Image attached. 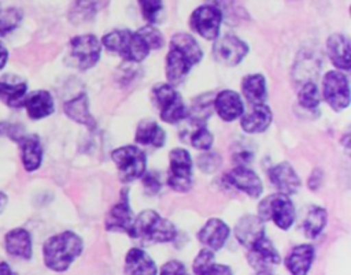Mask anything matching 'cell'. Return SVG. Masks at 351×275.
I'll use <instances>...</instances> for the list:
<instances>
[{"label":"cell","mask_w":351,"mask_h":275,"mask_svg":"<svg viewBox=\"0 0 351 275\" xmlns=\"http://www.w3.org/2000/svg\"><path fill=\"white\" fill-rule=\"evenodd\" d=\"M202 57L203 51L193 36L176 33L170 40L166 56V77L169 83L181 82Z\"/></svg>","instance_id":"obj_1"},{"label":"cell","mask_w":351,"mask_h":275,"mask_svg":"<svg viewBox=\"0 0 351 275\" xmlns=\"http://www.w3.org/2000/svg\"><path fill=\"white\" fill-rule=\"evenodd\" d=\"M84 242L80 235L67 230L49 237L43 245L44 264L55 271L69 270L71 263L82 253Z\"/></svg>","instance_id":"obj_2"},{"label":"cell","mask_w":351,"mask_h":275,"mask_svg":"<svg viewBox=\"0 0 351 275\" xmlns=\"http://www.w3.org/2000/svg\"><path fill=\"white\" fill-rule=\"evenodd\" d=\"M177 235L173 222L162 218L158 212L147 209L140 212L132 223L129 237L140 245L171 242Z\"/></svg>","instance_id":"obj_3"},{"label":"cell","mask_w":351,"mask_h":275,"mask_svg":"<svg viewBox=\"0 0 351 275\" xmlns=\"http://www.w3.org/2000/svg\"><path fill=\"white\" fill-rule=\"evenodd\" d=\"M101 45L130 63H138L144 60L151 52L144 38L138 31H130L128 29L112 30L103 36Z\"/></svg>","instance_id":"obj_4"},{"label":"cell","mask_w":351,"mask_h":275,"mask_svg":"<svg viewBox=\"0 0 351 275\" xmlns=\"http://www.w3.org/2000/svg\"><path fill=\"white\" fill-rule=\"evenodd\" d=\"M152 97L155 105L158 107L160 119L166 123H178L189 114L181 94L173 88L171 83L162 82L155 85L152 89Z\"/></svg>","instance_id":"obj_5"},{"label":"cell","mask_w":351,"mask_h":275,"mask_svg":"<svg viewBox=\"0 0 351 275\" xmlns=\"http://www.w3.org/2000/svg\"><path fill=\"white\" fill-rule=\"evenodd\" d=\"M295 208L292 200L284 193L265 197L258 205V216L266 222L273 220L281 230H288L295 222Z\"/></svg>","instance_id":"obj_6"},{"label":"cell","mask_w":351,"mask_h":275,"mask_svg":"<svg viewBox=\"0 0 351 275\" xmlns=\"http://www.w3.org/2000/svg\"><path fill=\"white\" fill-rule=\"evenodd\" d=\"M111 159L122 182L136 181L145 172L147 156L138 146L126 145L117 148L112 150Z\"/></svg>","instance_id":"obj_7"},{"label":"cell","mask_w":351,"mask_h":275,"mask_svg":"<svg viewBox=\"0 0 351 275\" xmlns=\"http://www.w3.org/2000/svg\"><path fill=\"white\" fill-rule=\"evenodd\" d=\"M69 47L71 63L80 70L92 68L100 59L101 42L93 34L75 36L70 40Z\"/></svg>","instance_id":"obj_8"},{"label":"cell","mask_w":351,"mask_h":275,"mask_svg":"<svg viewBox=\"0 0 351 275\" xmlns=\"http://www.w3.org/2000/svg\"><path fill=\"white\" fill-rule=\"evenodd\" d=\"M169 160V186L178 193L189 192L192 187V157L189 152L184 148H176L170 152Z\"/></svg>","instance_id":"obj_9"},{"label":"cell","mask_w":351,"mask_h":275,"mask_svg":"<svg viewBox=\"0 0 351 275\" xmlns=\"http://www.w3.org/2000/svg\"><path fill=\"white\" fill-rule=\"evenodd\" d=\"M322 94L335 111H343L350 104L348 78L339 70L328 71L322 79Z\"/></svg>","instance_id":"obj_10"},{"label":"cell","mask_w":351,"mask_h":275,"mask_svg":"<svg viewBox=\"0 0 351 275\" xmlns=\"http://www.w3.org/2000/svg\"><path fill=\"white\" fill-rule=\"evenodd\" d=\"M222 12L217 5H200L197 7L189 19L191 27L204 40H215L219 36V27L222 22Z\"/></svg>","instance_id":"obj_11"},{"label":"cell","mask_w":351,"mask_h":275,"mask_svg":"<svg viewBox=\"0 0 351 275\" xmlns=\"http://www.w3.org/2000/svg\"><path fill=\"white\" fill-rule=\"evenodd\" d=\"M247 53V44L234 36L219 37L213 47V55L215 60L223 66H237Z\"/></svg>","instance_id":"obj_12"},{"label":"cell","mask_w":351,"mask_h":275,"mask_svg":"<svg viewBox=\"0 0 351 275\" xmlns=\"http://www.w3.org/2000/svg\"><path fill=\"white\" fill-rule=\"evenodd\" d=\"M133 219L134 216L129 202V190L128 187H125L119 193V201L112 208H110L106 216V230L125 233L129 235Z\"/></svg>","instance_id":"obj_13"},{"label":"cell","mask_w":351,"mask_h":275,"mask_svg":"<svg viewBox=\"0 0 351 275\" xmlns=\"http://www.w3.org/2000/svg\"><path fill=\"white\" fill-rule=\"evenodd\" d=\"M247 260L255 271H271L281 259L274 245L266 237H262L248 248Z\"/></svg>","instance_id":"obj_14"},{"label":"cell","mask_w":351,"mask_h":275,"mask_svg":"<svg viewBox=\"0 0 351 275\" xmlns=\"http://www.w3.org/2000/svg\"><path fill=\"white\" fill-rule=\"evenodd\" d=\"M225 181L252 198L261 197L263 192L261 178L245 166H237L232 168L229 172L225 174Z\"/></svg>","instance_id":"obj_15"},{"label":"cell","mask_w":351,"mask_h":275,"mask_svg":"<svg viewBox=\"0 0 351 275\" xmlns=\"http://www.w3.org/2000/svg\"><path fill=\"white\" fill-rule=\"evenodd\" d=\"M229 234H230V228L223 220L211 218L197 231L196 237L204 248L215 252L225 245V242L229 238Z\"/></svg>","instance_id":"obj_16"},{"label":"cell","mask_w":351,"mask_h":275,"mask_svg":"<svg viewBox=\"0 0 351 275\" xmlns=\"http://www.w3.org/2000/svg\"><path fill=\"white\" fill-rule=\"evenodd\" d=\"M5 252L15 259L29 260L33 254V242L30 233L23 227H15L4 235Z\"/></svg>","instance_id":"obj_17"},{"label":"cell","mask_w":351,"mask_h":275,"mask_svg":"<svg viewBox=\"0 0 351 275\" xmlns=\"http://www.w3.org/2000/svg\"><path fill=\"white\" fill-rule=\"evenodd\" d=\"M213 105L218 116L225 122H232L244 114L243 100L240 94L234 90H229V89L221 90L215 96Z\"/></svg>","instance_id":"obj_18"},{"label":"cell","mask_w":351,"mask_h":275,"mask_svg":"<svg viewBox=\"0 0 351 275\" xmlns=\"http://www.w3.org/2000/svg\"><path fill=\"white\" fill-rule=\"evenodd\" d=\"M270 182L277 187L278 193L287 196L295 194L300 186V179L289 163H278L269 170Z\"/></svg>","instance_id":"obj_19"},{"label":"cell","mask_w":351,"mask_h":275,"mask_svg":"<svg viewBox=\"0 0 351 275\" xmlns=\"http://www.w3.org/2000/svg\"><path fill=\"white\" fill-rule=\"evenodd\" d=\"M236 239L245 248H250L258 239L265 237V222L258 215H244L234 227Z\"/></svg>","instance_id":"obj_20"},{"label":"cell","mask_w":351,"mask_h":275,"mask_svg":"<svg viewBox=\"0 0 351 275\" xmlns=\"http://www.w3.org/2000/svg\"><path fill=\"white\" fill-rule=\"evenodd\" d=\"M21 160L25 171L34 172L43 163V145L37 134H25L19 141Z\"/></svg>","instance_id":"obj_21"},{"label":"cell","mask_w":351,"mask_h":275,"mask_svg":"<svg viewBox=\"0 0 351 275\" xmlns=\"http://www.w3.org/2000/svg\"><path fill=\"white\" fill-rule=\"evenodd\" d=\"M23 108L32 120H40L55 111V101L48 90H36L26 96Z\"/></svg>","instance_id":"obj_22"},{"label":"cell","mask_w":351,"mask_h":275,"mask_svg":"<svg viewBox=\"0 0 351 275\" xmlns=\"http://www.w3.org/2000/svg\"><path fill=\"white\" fill-rule=\"evenodd\" d=\"M315 250L310 244H302L295 246L285 259V267L291 275H307L313 261Z\"/></svg>","instance_id":"obj_23"},{"label":"cell","mask_w":351,"mask_h":275,"mask_svg":"<svg viewBox=\"0 0 351 275\" xmlns=\"http://www.w3.org/2000/svg\"><path fill=\"white\" fill-rule=\"evenodd\" d=\"M125 275H156L158 268L148 253L140 248H132L125 256Z\"/></svg>","instance_id":"obj_24"},{"label":"cell","mask_w":351,"mask_h":275,"mask_svg":"<svg viewBox=\"0 0 351 275\" xmlns=\"http://www.w3.org/2000/svg\"><path fill=\"white\" fill-rule=\"evenodd\" d=\"M63 111L66 116L80 125H84L89 130L96 129V120L89 111V101L85 93H81L70 100H67L63 105Z\"/></svg>","instance_id":"obj_25"},{"label":"cell","mask_w":351,"mask_h":275,"mask_svg":"<svg viewBox=\"0 0 351 275\" xmlns=\"http://www.w3.org/2000/svg\"><path fill=\"white\" fill-rule=\"evenodd\" d=\"M271 111L266 104H256L254 108L241 115V129L248 134L263 133L271 123Z\"/></svg>","instance_id":"obj_26"},{"label":"cell","mask_w":351,"mask_h":275,"mask_svg":"<svg viewBox=\"0 0 351 275\" xmlns=\"http://www.w3.org/2000/svg\"><path fill=\"white\" fill-rule=\"evenodd\" d=\"M326 51L330 57V62L339 70H348L350 68V40L340 33L332 34L326 40Z\"/></svg>","instance_id":"obj_27"},{"label":"cell","mask_w":351,"mask_h":275,"mask_svg":"<svg viewBox=\"0 0 351 275\" xmlns=\"http://www.w3.org/2000/svg\"><path fill=\"white\" fill-rule=\"evenodd\" d=\"M195 275H233V271L229 265L215 263L214 252L204 248L202 249L192 264Z\"/></svg>","instance_id":"obj_28"},{"label":"cell","mask_w":351,"mask_h":275,"mask_svg":"<svg viewBox=\"0 0 351 275\" xmlns=\"http://www.w3.org/2000/svg\"><path fill=\"white\" fill-rule=\"evenodd\" d=\"M27 96L26 81H0V100L12 109L23 108Z\"/></svg>","instance_id":"obj_29"},{"label":"cell","mask_w":351,"mask_h":275,"mask_svg":"<svg viewBox=\"0 0 351 275\" xmlns=\"http://www.w3.org/2000/svg\"><path fill=\"white\" fill-rule=\"evenodd\" d=\"M241 93L248 103L265 104L267 97L266 79L262 74H248L241 79Z\"/></svg>","instance_id":"obj_30"},{"label":"cell","mask_w":351,"mask_h":275,"mask_svg":"<svg viewBox=\"0 0 351 275\" xmlns=\"http://www.w3.org/2000/svg\"><path fill=\"white\" fill-rule=\"evenodd\" d=\"M134 141L141 145H151L155 148H160L165 145L166 133L156 122L145 119L138 123L136 129Z\"/></svg>","instance_id":"obj_31"},{"label":"cell","mask_w":351,"mask_h":275,"mask_svg":"<svg viewBox=\"0 0 351 275\" xmlns=\"http://www.w3.org/2000/svg\"><path fill=\"white\" fill-rule=\"evenodd\" d=\"M326 224V211L322 207H311L303 223L304 235L307 238H317Z\"/></svg>","instance_id":"obj_32"},{"label":"cell","mask_w":351,"mask_h":275,"mask_svg":"<svg viewBox=\"0 0 351 275\" xmlns=\"http://www.w3.org/2000/svg\"><path fill=\"white\" fill-rule=\"evenodd\" d=\"M188 120H191L189 118H186ZM191 126H192V131L188 134V140L189 144L200 150H208L213 145L214 137L210 133V130L206 127V123H199L195 120H191Z\"/></svg>","instance_id":"obj_33"},{"label":"cell","mask_w":351,"mask_h":275,"mask_svg":"<svg viewBox=\"0 0 351 275\" xmlns=\"http://www.w3.org/2000/svg\"><path fill=\"white\" fill-rule=\"evenodd\" d=\"M23 12L16 7H0V37L14 31L22 22Z\"/></svg>","instance_id":"obj_34"},{"label":"cell","mask_w":351,"mask_h":275,"mask_svg":"<svg viewBox=\"0 0 351 275\" xmlns=\"http://www.w3.org/2000/svg\"><path fill=\"white\" fill-rule=\"evenodd\" d=\"M97 10V1L96 0H75L74 7L70 12V19L74 23H81L90 21Z\"/></svg>","instance_id":"obj_35"},{"label":"cell","mask_w":351,"mask_h":275,"mask_svg":"<svg viewBox=\"0 0 351 275\" xmlns=\"http://www.w3.org/2000/svg\"><path fill=\"white\" fill-rule=\"evenodd\" d=\"M299 104L306 109H315L319 105V90L314 82H306L298 93Z\"/></svg>","instance_id":"obj_36"},{"label":"cell","mask_w":351,"mask_h":275,"mask_svg":"<svg viewBox=\"0 0 351 275\" xmlns=\"http://www.w3.org/2000/svg\"><path fill=\"white\" fill-rule=\"evenodd\" d=\"M143 16L151 23L155 25L159 22L163 14V1L162 0H138Z\"/></svg>","instance_id":"obj_37"},{"label":"cell","mask_w":351,"mask_h":275,"mask_svg":"<svg viewBox=\"0 0 351 275\" xmlns=\"http://www.w3.org/2000/svg\"><path fill=\"white\" fill-rule=\"evenodd\" d=\"M221 163H222L221 155L217 152H211L210 149L204 150L197 156V167L206 174H211L217 171L221 167Z\"/></svg>","instance_id":"obj_38"},{"label":"cell","mask_w":351,"mask_h":275,"mask_svg":"<svg viewBox=\"0 0 351 275\" xmlns=\"http://www.w3.org/2000/svg\"><path fill=\"white\" fill-rule=\"evenodd\" d=\"M140 33V36L144 38V41L147 42L149 51H154V49H159L163 47L165 44V38L162 36V33L154 26V25H148V26H144L141 29L137 30Z\"/></svg>","instance_id":"obj_39"},{"label":"cell","mask_w":351,"mask_h":275,"mask_svg":"<svg viewBox=\"0 0 351 275\" xmlns=\"http://www.w3.org/2000/svg\"><path fill=\"white\" fill-rule=\"evenodd\" d=\"M0 135L7 137L15 142H18L25 134H23V127L18 123H11L7 120L0 122Z\"/></svg>","instance_id":"obj_40"},{"label":"cell","mask_w":351,"mask_h":275,"mask_svg":"<svg viewBox=\"0 0 351 275\" xmlns=\"http://www.w3.org/2000/svg\"><path fill=\"white\" fill-rule=\"evenodd\" d=\"M141 181H143V186H144V192L149 196H154L159 192L160 189V179L158 176V174L155 172H148L141 176Z\"/></svg>","instance_id":"obj_41"},{"label":"cell","mask_w":351,"mask_h":275,"mask_svg":"<svg viewBox=\"0 0 351 275\" xmlns=\"http://www.w3.org/2000/svg\"><path fill=\"white\" fill-rule=\"evenodd\" d=\"M159 275H189V272L181 261L170 260L162 265Z\"/></svg>","instance_id":"obj_42"},{"label":"cell","mask_w":351,"mask_h":275,"mask_svg":"<svg viewBox=\"0 0 351 275\" xmlns=\"http://www.w3.org/2000/svg\"><path fill=\"white\" fill-rule=\"evenodd\" d=\"M251 160H254V152L245 146H239L233 153V161L237 166H247Z\"/></svg>","instance_id":"obj_43"},{"label":"cell","mask_w":351,"mask_h":275,"mask_svg":"<svg viewBox=\"0 0 351 275\" xmlns=\"http://www.w3.org/2000/svg\"><path fill=\"white\" fill-rule=\"evenodd\" d=\"M322 179H324V175H322V171L319 168H315L311 175L308 176V187L311 190H317L321 185H322Z\"/></svg>","instance_id":"obj_44"},{"label":"cell","mask_w":351,"mask_h":275,"mask_svg":"<svg viewBox=\"0 0 351 275\" xmlns=\"http://www.w3.org/2000/svg\"><path fill=\"white\" fill-rule=\"evenodd\" d=\"M8 49L7 47L3 44V41L0 40V70H3L8 62Z\"/></svg>","instance_id":"obj_45"},{"label":"cell","mask_w":351,"mask_h":275,"mask_svg":"<svg viewBox=\"0 0 351 275\" xmlns=\"http://www.w3.org/2000/svg\"><path fill=\"white\" fill-rule=\"evenodd\" d=\"M0 275H16V272L12 271V268L10 267L8 263L1 261L0 263Z\"/></svg>","instance_id":"obj_46"},{"label":"cell","mask_w":351,"mask_h":275,"mask_svg":"<svg viewBox=\"0 0 351 275\" xmlns=\"http://www.w3.org/2000/svg\"><path fill=\"white\" fill-rule=\"evenodd\" d=\"M5 205H7V194L0 190V213L3 212V209L5 208Z\"/></svg>","instance_id":"obj_47"},{"label":"cell","mask_w":351,"mask_h":275,"mask_svg":"<svg viewBox=\"0 0 351 275\" xmlns=\"http://www.w3.org/2000/svg\"><path fill=\"white\" fill-rule=\"evenodd\" d=\"M254 275H273L271 271H256Z\"/></svg>","instance_id":"obj_48"}]
</instances>
